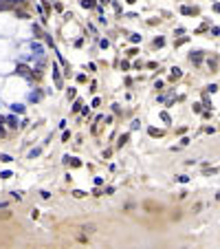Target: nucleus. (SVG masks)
Masks as SVG:
<instances>
[{"mask_svg": "<svg viewBox=\"0 0 220 249\" xmlns=\"http://www.w3.org/2000/svg\"><path fill=\"white\" fill-rule=\"evenodd\" d=\"M31 49H33V53L38 55V58H44V47H42L40 42H33V44H31Z\"/></svg>", "mask_w": 220, "mask_h": 249, "instance_id": "f257e3e1", "label": "nucleus"}, {"mask_svg": "<svg viewBox=\"0 0 220 249\" xmlns=\"http://www.w3.org/2000/svg\"><path fill=\"white\" fill-rule=\"evenodd\" d=\"M189 60L194 62V64H200V60H203V55H200V51H194V53L189 55Z\"/></svg>", "mask_w": 220, "mask_h": 249, "instance_id": "f03ea898", "label": "nucleus"}, {"mask_svg": "<svg viewBox=\"0 0 220 249\" xmlns=\"http://www.w3.org/2000/svg\"><path fill=\"white\" fill-rule=\"evenodd\" d=\"M18 73H20V75H26V77H29V68H26L24 64H18Z\"/></svg>", "mask_w": 220, "mask_h": 249, "instance_id": "7ed1b4c3", "label": "nucleus"}, {"mask_svg": "<svg viewBox=\"0 0 220 249\" xmlns=\"http://www.w3.org/2000/svg\"><path fill=\"white\" fill-rule=\"evenodd\" d=\"M53 79H55V84H57V86L62 84V77H60V73H57V68H55V66H53Z\"/></svg>", "mask_w": 220, "mask_h": 249, "instance_id": "20e7f679", "label": "nucleus"}, {"mask_svg": "<svg viewBox=\"0 0 220 249\" xmlns=\"http://www.w3.org/2000/svg\"><path fill=\"white\" fill-rule=\"evenodd\" d=\"M11 110L13 113H24V106L22 104H11Z\"/></svg>", "mask_w": 220, "mask_h": 249, "instance_id": "39448f33", "label": "nucleus"}, {"mask_svg": "<svg viewBox=\"0 0 220 249\" xmlns=\"http://www.w3.org/2000/svg\"><path fill=\"white\" fill-rule=\"evenodd\" d=\"M0 161H2V163H11L13 156H11V154H0Z\"/></svg>", "mask_w": 220, "mask_h": 249, "instance_id": "423d86ee", "label": "nucleus"}, {"mask_svg": "<svg viewBox=\"0 0 220 249\" xmlns=\"http://www.w3.org/2000/svg\"><path fill=\"white\" fill-rule=\"evenodd\" d=\"M81 7H86V9L95 7V0H81Z\"/></svg>", "mask_w": 220, "mask_h": 249, "instance_id": "0eeeda50", "label": "nucleus"}, {"mask_svg": "<svg viewBox=\"0 0 220 249\" xmlns=\"http://www.w3.org/2000/svg\"><path fill=\"white\" fill-rule=\"evenodd\" d=\"M7 124L11 126V128H18V119H15V117H9V119H7Z\"/></svg>", "mask_w": 220, "mask_h": 249, "instance_id": "6e6552de", "label": "nucleus"}, {"mask_svg": "<svg viewBox=\"0 0 220 249\" xmlns=\"http://www.w3.org/2000/svg\"><path fill=\"white\" fill-rule=\"evenodd\" d=\"M180 11H183V13H185V16H189V13H194V9H191V7H183V9H180Z\"/></svg>", "mask_w": 220, "mask_h": 249, "instance_id": "1a4fd4ad", "label": "nucleus"}, {"mask_svg": "<svg viewBox=\"0 0 220 249\" xmlns=\"http://www.w3.org/2000/svg\"><path fill=\"white\" fill-rule=\"evenodd\" d=\"M0 179H11V172L5 170V172H0Z\"/></svg>", "mask_w": 220, "mask_h": 249, "instance_id": "9d476101", "label": "nucleus"}, {"mask_svg": "<svg viewBox=\"0 0 220 249\" xmlns=\"http://www.w3.org/2000/svg\"><path fill=\"white\" fill-rule=\"evenodd\" d=\"M73 196H75V198H81V196H84V192H81V190H75V192H73Z\"/></svg>", "mask_w": 220, "mask_h": 249, "instance_id": "9b49d317", "label": "nucleus"}, {"mask_svg": "<svg viewBox=\"0 0 220 249\" xmlns=\"http://www.w3.org/2000/svg\"><path fill=\"white\" fill-rule=\"evenodd\" d=\"M40 196H42V198H51V192H46V190H42V192H40Z\"/></svg>", "mask_w": 220, "mask_h": 249, "instance_id": "f8f14e48", "label": "nucleus"}, {"mask_svg": "<svg viewBox=\"0 0 220 249\" xmlns=\"http://www.w3.org/2000/svg\"><path fill=\"white\" fill-rule=\"evenodd\" d=\"M130 40H132L134 44H139V42H141V35H136V33H134V35H132V38H130Z\"/></svg>", "mask_w": 220, "mask_h": 249, "instance_id": "ddd939ff", "label": "nucleus"}, {"mask_svg": "<svg viewBox=\"0 0 220 249\" xmlns=\"http://www.w3.org/2000/svg\"><path fill=\"white\" fill-rule=\"evenodd\" d=\"M172 77H180V68H172Z\"/></svg>", "mask_w": 220, "mask_h": 249, "instance_id": "4468645a", "label": "nucleus"}, {"mask_svg": "<svg viewBox=\"0 0 220 249\" xmlns=\"http://www.w3.org/2000/svg\"><path fill=\"white\" fill-rule=\"evenodd\" d=\"M161 119H163L165 124H170V115H167V113H161Z\"/></svg>", "mask_w": 220, "mask_h": 249, "instance_id": "2eb2a0df", "label": "nucleus"}, {"mask_svg": "<svg viewBox=\"0 0 220 249\" xmlns=\"http://www.w3.org/2000/svg\"><path fill=\"white\" fill-rule=\"evenodd\" d=\"M128 141V135H121V137H119V146H123Z\"/></svg>", "mask_w": 220, "mask_h": 249, "instance_id": "dca6fc26", "label": "nucleus"}, {"mask_svg": "<svg viewBox=\"0 0 220 249\" xmlns=\"http://www.w3.org/2000/svg\"><path fill=\"white\" fill-rule=\"evenodd\" d=\"M178 181H180V183H187V181H189V177H187V174H180Z\"/></svg>", "mask_w": 220, "mask_h": 249, "instance_id": "f3484780", "label": "nucleus"}, {"mask_svg": "<svg viewBox=\"0 0 220 249\" xmlns=\"http://www.w3.org/2000/svg\"><path fill=\"white\" fill-rule=\"evenodd\" d=\"M38 154H40V150L35 148V150H31V154H29V156H31V159H35V156H38Z\"/></svg>", "mask_w": 220, "mask_h": 249, "instance_id": "a211bd4d", "label": "nucleus"}, {"mask_svg": "<svg viewBox=\"0 0 220 249\" xmlns=\"http://www.w3.org/2000/svg\"><path fill=\"white\" fill-rule=\"evenodd\" d=\"M18 2H22V0H7V5H18Z\"/></svg>", "mask_w": 220, "mask_h": 249, "instance_id": "6ab92c4d", "label": "nucleus"}, {"mask_svg": "<svg viewBox=\"0 0 220 249\" xmlns=\"http://www.w3.org/2000/svg\"><path fill=\"white\" fill-rule=\"evenodd\" d=\"M214 9H216V11L220 13V2H216V5H214Z\"/></svg>", "mask_w": 220, "mask_h": 249, "instance_id": "aec40b11", "label": "nucleus"}, {"mask_svg": "<svg viewBox=\"0 0 220 249\" xmlns=\"http://www.w3.org/2000/svg\"><path fill=\"white\" fill-rule=\"evenodd\" d=\"M125 2H128V5H134V2H136V0H125Z\"/></svg>", "mask_w": 220, "mask_h": 249, "instance_id": "412c9836", "label": "nucleus"}, {"mask_svg": "<svg viewBox=\"0 0 220 249\" xmlns=\"http://www.w3.org/2000/svg\"><path fill=\"white\" fill-rule=\"evenodd\" d=\"M7 207V203H0V209H5Z\"/></svg>", "mask_w": 220, "mask_h": 249, "instance_id": "4be33fe9", "label": "nucleus"}, {"mask_svg": "<svg viewBox=\"0 0 220 249\" xmlns=\"http://www.w3.org/2000/svg\"><path fill=\"white\" fill-rule=\"evenodd\" d=\"M2 135H5V132H2V126H0V137H2Z\"/></svg>", "mask_w": 220, "mask_h": 249, "instance_id": "5701e85b", "label": "nucleus"}]
</instances>
